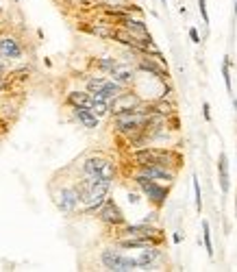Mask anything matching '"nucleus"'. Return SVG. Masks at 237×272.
I'll return each instance as SVG.
<instances>
[{"label": "nucleus", "mask_w": 237, "mask_h": 272, "mask_svg": "<svg viewBox=\"0 0 237 272\" xmlns=\"http://www.w3.org/2000/svg\"><path fill=\"white\" fill-rule=\"evenodd\" d=\"M133 163L137 168L144 166H152V163H159V166H168L179 170L183 166V155L176 153L174 148H155V146H139L137 151H133L131 155Z\"/></svg>", "instance_id": "obj_1"}, {"label": "nucleus", "mask_w": 237, "mask_h": 272, "mask_svg": "<svg viewBox=\"0 0 237 272\" xmlns=\"http://www.w3.org/2000/svg\"><path fill=\"white\" fill-rule=\"evenodd\" d=\"M133 181H135L137 190L146 196L148 203H150L157 212H159V209L165 205V200H168V196H170V185L159 183V181H152V179H148V176L139 175V172L133 176Z\"/></svg>", "instance_id": "obj_2"}, {"label": "nucleus", "mask_w": 237, "mask_h": 272, "mask_svg": "<svg viewBox=\"0 0 237 272\" xmlns=\"http://www.w3.org/2000/svg\"><path fill=\"white\" fill-rule=\"evenodd\" d=\"M100 266L105 270L111 272H128L135 270V261H133L131 255L122 253V248L118 246H107L100 251Z\"/></svg>", "instance_id": "obj_3"}, {"label": "nucleus", "mask_w": 237, "mask_h": 272, "mask_svg": "<svg viewBox=\"0 0 237 272\" xmlns=\"http://www.w3.org/2000/svg\"><path fill=\"white\" fill-rule=\"evenodd\" d=\"M53 200L57 205V209L61 214H68V215H74L78 214L81 209V196H78V190L76 185H61L57 192L53 194Z\"/></svg>", "instance_id": "obj_4"}, {"label": "nucleus", "mask_w": 237, "mask_h": 272, "mask_svg": "<svg viewBox=\"0 0 237 272\" xmlns=\"http://www.w3.org/2000/svg\"><path fill=\"white\" fill-rule=\"evenodd\" d=\"M96 218L109 229H118V227H122V224H127V215H124V212L120 209V205L115 203L111 196H107V198L102 200L100 207L96 209Z\"/></svg>", "instance_id": "obj_5"}, {"label": "nucleus", "mask_w": 237, "mask_h": 272, "mask_svg": "<svg viewBox=\"0 0 237 272\" xmlns=\"http://www.w3.org/2000/svg\"><path fill=\"white\" fill-rule=\"evenodd\" d=\"M113 24L127 29L133 37H137V39H146V37H152L150 33H148V24L142 20V18H135V13H122V16L115 18Z\"/></svg>", "instance_id": "obj_6"}, {"label": "nucleus", "mask_w": 237, "mask_h": 272, "mask_svg": "<svg viewBox=\"0 0 237 272\" xmlns=\"http://www.w3.org/2000/svg\"><path fill=\"white\" fill-rule=\"evenodd\" d=\"M137 172H139V175H144V176H148V179H152V181L165 183V185H172V183L176 181V175H179V170L168 168V166H159V163L137 168Z\"/></svg>", "instance_id": "obj_7"}, {"label": "nucleus", "mask_w": 237, "mask_h": 272, "mask_svg": "<svg viewBox=\"0 0 237 272\" xmlns=\"http://www.w3.org/2000/svg\"><path fill=\"white\" fill-rule=\"evenodd\" d=\"M135 68L139 70V72H148L150 77H155L157 81H168L170 78V72H168V65H164V63H159L157 59H152V57H148V55H139V59H137V63H135Z\"/></svg>", "instance_id": "obj_8"}, {"label": "nucleus", "mask_w": 237, "mask_h": 272, "mask_svg": "<svg viewBox=\"0 0 237 272\" xmlns=\"http://www.w3.org/2000/svg\"><path fill=\"white\" fill-rule=\"evenodd\" d=\"M139 102H142V96H137V94L131 92V90H124L118 98H113V100L109 102V116H118V114H124V111H131V109H135Z\"/></svg>", "instance_id": "obj_9"}, {"label": "nucleus", "mask_w": 237, "mask_h": 272, "mask_svg": "<svg viewBox=\"0 0 237 272\" xmlns=\"http://www.w3.org/2000/svg\"><path fill=\"white\" fill-rule=\"evenodd\" d=\"M0 57L4 59H22L24 57V46L18 37L13 35H2L0 37Z\"/></svg>", "instance_id": "obj_10"}, {"label": "nucleus", "mask_w": 237, "mask_h": 272, "mask_svg": "<svg viewBox=\"0 0 237 272\" xmlns=\"http://www.w3.org/2000/svg\"><path fill=\"white\" fill-rule=\"evenodd\" d=\"M109 77H111V81L120 83L122 87H133V83H135V68L118 61V65L109 72Z\"/></svg>", "instance_id": "obj_11"}, {"label": "nucleus", "mask_w": 237, "mask_h": 272, "mask_svg": "<svg viewBox=\"0 0 237 272\" xmlns=\"http://www.w3.org/2000/svg\"><path fill=\"white\" fill-rule=\"evenodd\" d=\"M107 161H109V157H105V155H100V153H91L90 157L83 159L81 175H98L100 176V170L105 168Z\"/></svg>", "instance_id": "obj_12"}, {"label": "nucleus", "mask_w": 237, "mask_h": 272, "mask_svg": "<svg viewBox=\"0 0 237 272\" xmlns=\"http://www.w3.org/2000/svg\"><path fill=\"white\" fill-rule=\"evenodd\" d=\"M218 183H220L222 194H229L231 192V172H229V157L222 151L220 157H218Z\"/></svg>", "instance_id": "obj_13"}, {"label": "nucleus", "mask_w": 237, "mask_h": 272, "mask_svg": "<svg viewBox=\"0 0 237 272\" xmlns=\"http://www.w3.org/2000/svg\"><path fill=\"white\" fill-rule=\"evenodd\" d=\"M124 90H128V87H122L120 83H115V81H111L109 78V81L102 85V90L91 94V98H94V100H102V102H111L113 98H118Z\"/></svg>", "instance_id": "obj_14"}, {"label": "nucleus", "mask_w": 237, "mask_h": 272, "mask_svg": "<svg viewBox=\"0 0 237 272\" xmlns=\"http://www.w3.org/2000/svg\"><path fill=\"white\" fill-rule=\"evenodd\" d=\"M70 109H72L74 120H76L81 126H85V129H98L100 118H96L90 109H85V107H70Z\"/></svg>", "instance_id": "obj_15"}, {"label": "nucleus", "mask_w": 237, "mask_h": 272, "mask_svg": "<svg viewBox=\"0 0 237 272\" xmlns=\"http://www.w3.org/2000/svg\"><path fill=\"white\" fill-rule=\"evenodd\" d=\"M91 102H94V98H91V94L85 92V90L70 92L66 96V105L68 107H85V109H90Z\"/></svg>", "instance_id": "obj_16"}, {"label": "nucleus", "mask_w": 237, "mask_h": 272, "mask_svg": "<svg viewBox=\"0 0 237 272\" xmlns=\"http://www.w3.org/2000/svg\"><path fill=\"white\" fill-rule=\"evenodd\" d=\"M87 33L96 37H102V39H111V33H113V24H91L85 29Z\"/></svg>", "instance_id": "obj_17"}, {"label": "nucleus", "mask_w": 237, "mask_h": 272, "mask_svg": "<svg viewBox=\"0 0 237 272\" xmlns=\"http://www.w3.org/2000/svg\"><path fill=\"white\" fill-rule=\"evenodd\" d=\"M202 244H204V251H207V255L213 259V242H211V227H209L207 220H202Z\"/></svg>", "instance_id": "obj_18"}, {"label": "nucleus", "mask_w": 237, "mask_h": 272, "mask_svg": "<svg viewBox=\"0 0 237 272\" xmlns=\"http://www.w3.org/2000/svg\"><path fill=\"white\" fill-rule=\"evenodd\" d=\"M109 81L107 77H87L85 78V92H90V94H94V92H98L102 90V85Z\"/></svg>", "instance_id": "obj_19"}, {"label": "nucleus", "mask_w": 237, "mask_h": 272, "mask_svg": "<svg viewBox=\"0 0 237 272\" xmlns=\"http://www.w3.org/2000/svg\"><path fill=\"white\" fill-rule=\"evenodd\" d=\"M222 78H224V87L229 94H233V81H231V57L226 55L222 61Z\"/></svg>", "instance_id": "obj_20"}, {"label": "nucleus", "mask_w": 237, "mask_h": 272, "mask_svg": "<svg viewBox=\"0 0 237 272\" xmlns=\"http://www.w3.org/2000/svg\"><path fill=\"white\" fill-rule=\"evenodd\" d=\"M118 61L120 59H115V57H100L98 61H96V68H98L102 74H109L111 70L118 65Z\"/></svg>", "instance_id": "obj_21"}, {"label": "nucleus", "mask_w": 237, "mask_h": 272, "mask_svg": "<svg viewBox=\"0 0 237 272\" xmlns=\"http://www.w3.org/2000/svg\"><path fill=\"white\" fill-rule=\"evenodd\" d=\"M90 111L96 116V118H105L109 116V102H102V100H94L90 107Z\"/></svg>", "instance_id": "obj_22"}, {"label": "nucleus", "mask_w": 237, "mask_h": 272, "mask_svg": "<svg viewBox=\"0 0 237 272\" xmlns=\"http://www.w3.org/2000/svg\"><path fill=\"white\" fill-rule=\"evenodd\" d=\"M192 181H194V196H196V198H194V200H196V212L201 214V212H202V194H201V181H198V176H196V175L192 176Z\"/></svg>", "instance_id": "obj_23"}, {"label": "nucleus", "mask_w": 237, "mask_h": 272, "mask_svg": "<svg viewBox=\"0 0 237 272\" xmlns=\"http://www.w3.org/2000/svg\"><path fill=\"white\" fill-rule=\"evenodd\" d=\"M198 11L202 16V22L209 24V13H207V0H198Z\"/></svg>", "instance_id": "obj_24"}, {"label": "nucleus", "mask_w": 237, "mask_h": 272, "mask_svg": "<svg viewBox=\"0 0 237 272\" xmlns=\"http://www.w3.org/2000/svg\"><path fill=\"white\" fill-rule=\"evenodd\" d=\"M9 87H11V78H9L4 72H0V94H2V92H7Z\"/></svg>", "instance_id": "obj_25"}, {"label": "nucleus", "mask_w": 237, "mask_h": 272, "mask_svg": "<svg viewBox=\"0 0 237 272\" xmlns=\"http://www.w3.org/2000/svg\"><path fill=\"white\" fill-rule=\"evenodd\" d=\"M98 2L107 4V7H124V4H128L131 0H98Z\"/></svg>", "instance_id": "obj_26"}, {"label": "nucleus", "mask_w": 237, "mask_h": 272, "mask_svg": "<svg viewBox=\"0 0 237 272\" xmlns=\"http://www.w3.org/2000/svg\"><path fill=\"white\" fill-rule=\"evenodd\" d=\"M189 39H192L194 44H201V35H198V29H196V26H192V29H189Z\"/></svg>", "instance_id": "obj_27"}, {"label": "nucleus", "mask_w": 237, "mask_h": 272, "mask_svg": "<svg viewBox=\"0 0 237 272\" xmlns=\"http://www.w3.org/2000/svg\"><path fill=\"white\" fill-rule=\"evenodd\" d=\"M202 116L207 122H211V105L209 102H202Z\"/></svg>", "instance_id": "obj_28"}, {"label": "nucleus", "mask_w": 237, "mask_h": 272, "mask_svg": "<svg viewBox=\"0 0 237 272\" xmlns=\"http://www.w3.org/2000/svg\"><path fill=\"white\" fill-rule=\"evenodd\" d=\"M155 218H157V212H152V214H148L146 218L142 220V222H146V224H152V222H155Z\"/></svg>", "instance_id": "obj_29"}, {"label": "nucleus", "mask_w": 237, "mask_h": 272, "mask_svg": "<svg viewBox=\"0 0 237 272\" xmlns=\"http://www.w3.org/2000/svg\"><path fill=\"white\" fill-rule=\"evenodd\" d=\"M172 240H174V244H181V242H183V235H181V233H174V237H172Z\"/></svg>", "instance_id": "obj_30"}, {"label": "nucleus", "mask_w": 237, "mask_h": 272, "mask_svg": "<svg viewBox=\"0 0 237 272\" xmlns=\"http://www.w3.org/2000/svg\"><path fill=\"white\" fill-rule=\"evenodd\" d=\"M235 218H237V192H235Z\"/></svg>", "instance_id": "obj_31"}, {"label": "nucleus", "mask_w": 237, "mask_h": 272, "mask_svg": "<svg viewBox=\"0 0 237 272\" xmlns=\"http://www.w3.org/2000/svg\"><path fill=\"white\" fill-rule=\"evenodd\" d=\"M233 105H235V111H237V98H233Z\"/></svg>", "instance_id": "obj_32"}, {"label": "nucleus", "mask_w": 237, "mask_h": 272, "mask_svg": "<svg viewBox=\"0 0 237 272\" xmlns=\"http://www.w3.org/2000/svg\"><path fill=\"white\" fill-rule=\"evenodd\" d=\"M235 16H237V0H235Z\"/></svg>", "instance_id": "obj_33"}, {"label": "nucleus", "mask_w": 237, "mask_h": 272, "mask_svg": "<svg viewBox=\"0 0 237 272\" xmlns=\"http://www.w3.org/2000/svg\"><path fill=\"white\" fill-rule=\"evenodd\" d=\"M0 31H2V20H0Z\"/></svg>", "instance_id": "obj_34"}, {"label": "nucleus", "mask_w": 237, "mask_h": 272, "mask_svg": "<svg viewBox=\"0 0 237 272\" xmlns=\"http://www.w3.org/2000/svg\"><path fill=\"white\" fill-rule=\"evenodd\" d=\"M165 2H168V0H161V4H165Z\"/></svg>", "instance_id": "obj_35"}]
</instances>
